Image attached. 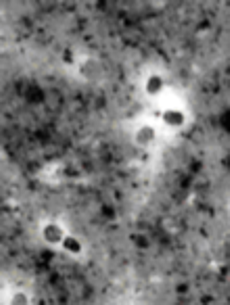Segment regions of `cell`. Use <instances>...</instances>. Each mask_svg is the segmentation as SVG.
<instances>
[{
	"instance_id": "obj_1",
	"label": "cell",
	"mask_w": 230,
	"mask_h": 305,
	"mask_svg": "<svg viewBox=\"0 0 230 305\" xmlns=\"http://www.w3.org/2000/svg\"><path fill=\"white\" fill-rule=\"evenodd\" d=\"M42 236H44V240L48 242V244H63V240H65L67 234L63 232L61 226H56V224H46L44 230H42Z\"/></svg>"
},
{
	"instance_id": "obj_2",
	"label": "cell",
	"mask_w": 230,
	"mask_h": 305,
	"mask_svg": "<svg viewBox=\"0 0 230 305\" xmlns=\"http://www.w3.org/2000/svg\"><path fill=\"white\" fill-rule=\"evenodd\" d=\"M155 130L151 126H142L140 130L136 132V144H140V146H148V144H153V140H155Z\"/></svg>"
},
{
	"instance_id": "obj_3",
	"label": "cell",
	"mask_w": 230,
	"mask_h": 305,
	"mask_svg": "<svg viewBox=\"0 0 230 305\" xmlns=\"http://www.w3.org/2000/svg\"><path fill=\"white\" fill-rule=\"evenodd\" d=\"M63 249H65L69 255H82V244H80V240L74 238V236H65V240H63Z\"/></svg>"
},
{
	"instance_id": "obj_4",
	"label": "cell",
	"mask_w": 230,
	"mask_h": 305,
	"mask_svg": "<svg viewBox=\"0 0 230 305\" xmlns=\"http://www.w3.org/2000/svg\"><path fill=\"white\" fill-rule=\"evenodd\" d=\"M161 88H164V78L151 76V78L146 80V92H148V94H159Z\"/></svg>"
},
{
	"instance_id": "obj_5",
	"label": "cell",
	"mask_w": 230,
	"mask_h": 305,
	"mask_svg": "<svg viewBox=\"0 0 230 305\" xmlns=\"http://www.w3.org/2000/svg\"><path fill=\"white\" fill-rule=\"evenodd\" d=\"M164 122H168L170 126H182L184 124V115L180 111H166L164 113Z\"/></svg>"
},
{
	"instance_id": "obj_6",
	"label": "cell",
	"mask_w": 230,
	"mask_h": 305,
	"mask_svg": "<svg viewBox=\"0 0 230 305\" xmlns=\"http://www.w3.org/2000/svg\"><path fill=\"white\" fill-rule=\"evenodd\" d=\"M10 305H30V297L26 292H15V295L10 297Z\"/></svg>"
}]
</instances>
